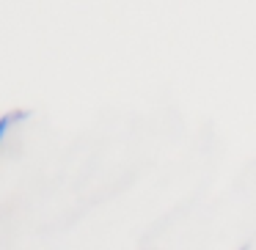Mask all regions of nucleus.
<instances>
[{
	"instance_id": "obj_1",
	"label": "nucleus",
	"mask_w": 256,
	"mask_h": 250,
	"mask_svg": "<svg viewBox=\"0 0 256 250\" xmlns=\"http://www.w3.org/2000/svg\"><path fill=\"white\" fill-rule=\"evenodd\" d=\"M28 116L25 110H17V113H6V116H0V146H3V140H6L8 129H12L14 121H22V118Z\"/></svg>"
},
{
	"instance_id": "obj_2",
	"label": "nucleus",
	"mask_w": 256,
	"mask_h": 250,
	"mask_svg": "<svg viewBox=\"0 0 256 250\" xmlns=\"http://www.w3.org/2000/svg\"><path fill=\"white\" fill-rule=\"evenodd\" d=\"M237 250H250V242H242V245H240Z\"/></svg>"
}]
</instances>
